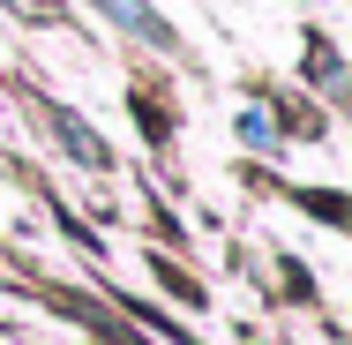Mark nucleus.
<instances>
[{
  "instance_id": "1",
  "label": "nucleus",
  "mask_w": 352,
  "mask_h": 345,
  "mask_svg": "<svg viewBox=\"0 0 352 345\" xmlns=\"http://www.w3.org/2000/svg\"><path fill=\"white\" fill-rule=\"evenodd\" d=\"M105 15H120L128 30H142V38H157V45H165V23H157V15L142 8V0H105Z\"/></svg>"
}]
</instances>
